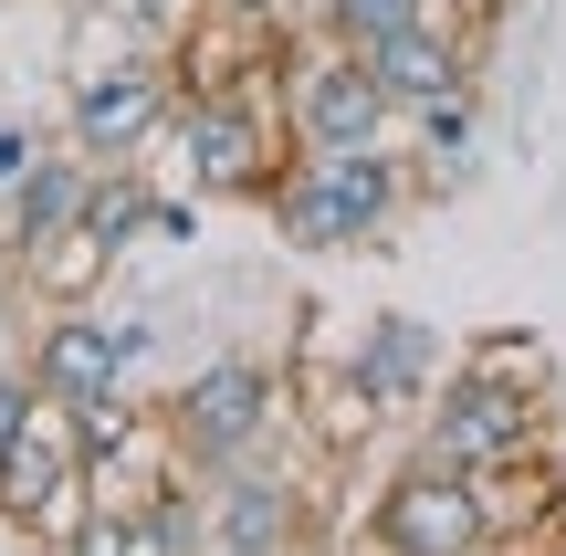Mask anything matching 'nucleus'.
<instances>
[{
	"instance_id": "1a4fd4ad",
	"label": "nucleus",
	"mask_w": 566,
	"mask_h": 556,
	"mask_svg": "<svg viewBox=\"0 0 566 556\" xmlns=\"http://www.w3.org/2000/svg\"><path fill=\"white\" fill-rule=\"evenodd\" d=\"M367 63H378L388 105H399V116H420V105L462 95V84L483 74V21H462V11L441 0L430 21H409V32H388V42H367Z\"/></svg>"
},
{
	"instance_id": "7ed1b4c3",
	"label": "nucleus",
	"mask_w": 566,
	"mask_h": 556,
	"mask_svg": "<svg viewBox=\"0 0 566 556\" xmlns=\"http://www.w3.org/2000/svg\"><path fill=\"white\" fill-rule=\"evenodd\" d=\"M168 137H179L200 200H263L283 179V126H273V105L252 95V84H200V95H179Z\"/></svg>"
},
{
	"instance_id": "4be33fe9",
	"label": "nucleus",
	"mask_w": 566,
	"mask_h": 556,
	"mask_svg": "<svg viewBox=\"0 0 566 556\" xmlns=\"http://www.w3.org/2000/svg\"><path fill=\"white\" fill-rule=\"evenodd\" d=\"M158 242H200V200H158Z\"/></svg>"
},
{
	"instance_id": "412c9836",
	"label": "nucleus",
	"mask_w": 566,
	"mask_h": 556,
	"mask_svg": "<svg viewBox=\"0 0 566 556\" xmlns=\"http://www.w3.org/2000/svg\"><path fill=\"white\" fill-rule=\"evenodd\" d=\"M21 294H32V284H21V252H0V347H11V315H21Z\"/></svg>"
},
{
	"instance_id": "dca6fc26",
	"label": "nucleus",
	"mask_w": 566,
	"mask_h": 556,
	"mask_svg": "<svg viewBox=\"0 0 566 556\" xmlns=\"http://www.w3.org/2000/svg\"><path fill=\"white\" fill-rule=\"evenodd\" d=\"M441 11V0H315V32L325 42H388V32H409V21H430Z\"/></svg>"
},
{
	"instance_id": "20e7f679",
	"label": "nucleus",
	"mask_w": 566,
	"mask_h": 556,
	"mask_svg": "<svg viewBox=\"0 0 566 556\" xmlns=\"http://www.w3.org/2000/svg\"><path fill=\"white\" fill-rule=\"evenodd\" d=\"M535 410H546V389H514V378H493V368L462 357V368L430 389V410H420V452L430 462H462V473L525 462L535 452Z\"/></svg>"
},
{
	"instance_id": "9d476101",
	"label": "nucleus",
	"mask_w": 566,
	"mask_h": 556,
	"mask_svg": "<svg viewBox=\"0 0 566 556\" xmlns=\"http://www.w3.org/2000/svg\"><path fill=\"white\" fill-rule=\"evenodd\" d=\"M304 536H315V515H304L294 473H263V462L210 473V546L221 556H273V546H304Z\"/></svg>"
},
{
	"instance_id": "f03ea898",
	"label": "nucleus",
	"mask_w": 566,
	"mask_h": 556,
	"mask_svg": "<svg viewBox=\"0 0 566 556\" xmlns=\"http://www.w3.org/2000/svg\"><path fill=\"white\" fill-rule=\"evenodd\" d=\"M168 441H179V473H231V462L263 452V431L283 420V378L263 357H210L200 378L168 389Z\"/></svg>"
},
{
	"instance_id": "6ab92c4d",
	"label": "nucleus",
	"mask_w": 566,
	"mask_h": 556,
	"mask_svg": "<svg viewBox=\"0 0 566 556\" xmlns=\"http://www.w3.org/2000/svg\"><path fill=\"white\" fill-rule=\"evenodd\" d=\"M42 420V389H32V368H0V452H11L21 431Z\"/></svg>"
},
{
	"instance_id": "4468645a",
	"label": "nucleus",
	"mask_w": 566,
	"mask_h": 556,
	"mask_svg": "<svg viewBox=\"0 0 566 556\" xmlns=\"http://www.w3.org/2000/svg\"><path fill=\"white\" fill-rule=\"evenodd\" d=\"M84 231H95L105 252H137V242H158V189H147V168H137V158H105V168H95Z\"/></svg>"
},
{
	"instance_id": "2eb2a0df",
	"label": "nucleus",
	"mask_w": 566,
	"mask_h": 556,
	"mask_svg": "<svg viewBox=\"0 0 566 556\" xmlns=\"http://www.w3.org/2000/svg\"><path fill=\"white\" fill-rule=\"evenodd\" d=\"M137 546H147V556L210 546V494H189V473H179V483H158V494L137 504Z\"/></svg>"
},
{
	"instance_id": "9b49d317",
	"label": "nucleus",
	"mask_w": 566,
	"mask_h": 556,
	"mask_svg": "<svg viewBox=\"0 0 566 556\" xmlns=\"http://www.w3.org/2000/svg\"><path fill=\"white\" fill-rule=\"evenodd\" d=\"M346 378H357V389L378 399V420L430 410V389L451 378L441 326H420V315H378V326H357V357H346Z\"/></svg>"
},
{
	"instance_id": "423d86ee",
	"label": "nucleus",
	"mask_w": 566,
	"mask_h": 556,
	"mask_svg": "<svg viewBox=\"0 0 566 556\" xmlns=\"http://www.w3.org/2000/svg\"><path fill=\"white\" fill-rule=\"evenodd\" d=\"M367 536L399 546V556H462V546H493V504H483V473H462V462H409L399 483L378 494V515H367Z\"/></svg>"
},
{
	"instance_id": "0eeeda50",
	"label": "nucleus",
	"mask_w": 566,
	"mask_h": 556,
	"mask_svg": "<svg viewBox=\"0 0 566 556\" xmlns=\"http://www.w3.org/2000/svg\"><path fill=\"white\" fill-rule=\"evenodd\" d=\"M179 116V84L158 74L147 53H116V63H84L74 95H63V137L84 147V158H137L158 126Z\"/></svg>"
},
{
	"instance_id": "aec40b11",
	"label": "nucleus",
	"mask_w": 566,
	"mask_h": 556,
	"mask_svg": "<svg viewBox=\"0 0 566 556\" xmlns=\"http://www.w3.org/2000/svg\"><path fill=\"white\" fill-rule=\"evenodd\" d=\"M32 158H42V126H0V189H11Z\"/></svg>"
},
{
	"instance_id": "39448f33",
	"label": "nucleus",
	"mask_w": 566,
	"mask_h": 556,
	"mask_svg": "<svg viewBox=\"0 0 566 556\" xmlns=\"http://www.w3.org/2000/svg\"><path fill=\"white\" fill-rule=\"evenodd\" d=\"M283 126H294V147H378L388 126H399V105H388L378 63H367L357 42H315V53L283 74Z\"/></svg>"
},
{
	"instance_id": "ddd939ff",
	"label": "nucleus",
	"mask_w": 566,
	"mask_h": 556,
	"mask_svg": "<svg viewBox=\"0 0 566 556\" xmlns=\"http://www.w3.org/2000/svg\"><path fill=\"white\" fill-rule=\"evenodd\" d=\"M105 263H116V252L95 242V231H42V242H21V284L42 294V305H84V294L105 284Z\"/></svg>"
},
{
	"instance_id": "f8f14e48",
	"label": "nucleus",
	"mask_w": 566,
	"mask_h": 556,
	"mask_svg": "<svg viewBox=\"0 0 566 556\" xmlns=\"http://www.w3.org/2000/svg\"><path fill=\"white\" fill-rule=\"evenodd\" d=\"M95 168H105V158H84L74 137H63V147H42V158L21 168L11 189H0V221H11V242L74 231V221H84V200H95Z\"/></svg>"
},
{
	"instance_id": "f257e3e1",
	"label": "nucleus",
	"mask_w": 566,
	"mask_h": 556,
	"mask_svg": "<svg viewBox=\"0 0 566 556\" xmlns=\"http://www.w3.org/2000/svg\"><path fill=\"white\" fill-rule=\"evenodd\" d=\"M263 210L294 252H378L388 221L409 210V168L388 137L378 147H304V158H283Z\"/></svg>"
},
{
	"instance_id": "f3484780",
	"label": "nucleus",
	"mask_w": 566,
	"mask_h": 556,
	"mask_svg": "<svg viewBox=\"0 0 566 556\" xmlns=\"http://www.w3.org/2000/svg\"><path fill=\"white\" fill-rule=\"evenodd\" d=\"M409 126H420V158H462V147H472V84L441 95V105H420Z\"/></svg>"
},
{
	"instance_id": "6e6552de",
	"label": "nucleus",
	"mask_w": 566,
	"mask_h": 556,
	"mask_svg": "<svg viewBox=\"0 0 566 556\" xmlns=\"http://www.w3.org/2000/svg\"><path fill=\"white\" fill-rule=\"evenodd\" d=\"M137 357H147V326H137V315L105 326V315H84V305H53V326L21 347V368H32V389L53 399V410H84V399L126 389Z\"/></svg>"
},
{
	"instance_id": "a211bd4d",
	"label": "nucleus",
	"mask_w": 566,
	"mask_h": 556,
	"mask_svg": "<svg viewBox=\"0 0 566 556\" xmlns=\"http://www.w3.org/2000/svg\"><path fill=\"white\" fill-rule=\"evenodd\" d=\"M472 368H493V378H514V389H546V347H514V336H493V347H472Z\"/></svg>"
}]
</instances>
